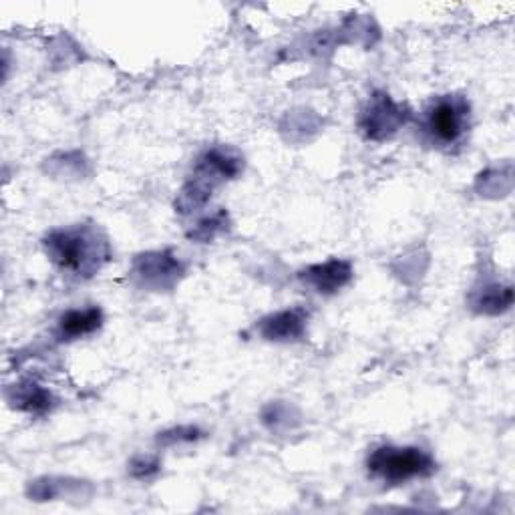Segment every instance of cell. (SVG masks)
I'll return each instance as SVG.
<instances>
[{
    "label": "cell",
    "mask_w": 515,
    "mask_h": 515,
    "mask_svg": "<svg viewBox=\"0 0 515 515\" xmlns=\"http://www.w3.org/2000/svg\"><path fill=\"white\" fill-rule=\"evenodd\" d=\"M45 248L55 266L75 278H91L109 260L107 240L89 226L51 232Z\"/></svg>",
    "instance_id": "1"
},
{
    "label": "cell",
    "mask_w": 515,
    "mask_h": 515,
    "mask_svg": "<svg viewBox=\"0 0 515 515\" xmlns=\"http://www.w3.org/2000/svg\"><path fill=\"white\" fill-rule=\"evenodd\" d=\"M367 467L373 477L389 485H399L431 475L435 461L419 447H379L369 455Z\"/></svg>",
    "instance_id": "2"
},
{
    "label": "cell",
    "mask_w": 515,
    "mask_h": 515,
    "mask_svg": "<svg viewBox=\"0 0 515 515\" xmlns=\"http://www.w3.org/2000/svg\"><path fill=\"white\" fill-rule=\"evenodd\" d=\"M469 127V103L463 97L447 95L437 99L425 119V129L437 145H455Z\"/></svg>",
    "instance_id": "3"
},
{
    "label": "cell",
    "mask_w": 515,
    "mask_h": 515,
    "mask_svg": "<svg viewBox=\"0 0 515 515\" xmlns=\"http://www.w3.org/2000/svg\"><path fill=\"white\" fill-rule=\"evenodd\" d=\"M405 123V115L399 105H395L389 95H375L369 109L363 113L361 127L371 139H385Z\"/></svg>",
    "instance_id": "4"
},
{
    "label": "cell",
    "mask_w": 515,
    "mask_h": 515,
    "mask_svg": "<svg viewBox=\"0 0 515 515\" xmlns=\"http://www.w3.org/2000/svg\"><path fill=\"white\" fill-rule=\"evenodd\" d=\"M351 266L347 262H326L302 272V280L320 294H332L351 280Z\"/></svg>",
    "instance_id": "5"
},
{
    "label": "cell",
    "mask_w": 515,
    "mask_h": 515,
    "mask_svg": "<svg viewBox=\"0 0 515 515\" xmlns=\"http://www.w3.org/2000/svg\"><path fill=\"white\" fill-rule=\"evenodd\" d=\"M306 314L302 310H284L274 316H268L260 324V332L268 340H294L304 332Z\"/></svg>",
    "instance_id": "6"
},
{
    "label": "cell",
    "mask_w": 515,
    "mask_h": 515,
    "mask_svg": "<svg viewBox=\"0 0 515 515\" xmlns=\"http://www.w3.org/2000/svg\"><path fill=\"white\" fill-rule=\"evenodd\" d=\"M103 324L101 308H85V310H69L59 318V336L61 340H75L95 332Z\"/></svg>",
    "instance_id": "7"
},
{
    "label": "cell",
    "mask_w": 515,
    "mask_h": 515,
    "mask_svg": "<svg viewBox=\"0 0 515 515\" xmlns=\"http://www.w3.org/2000/svg\"><path fill=\"white\" fill-rule=\"evenodd\" d=\"M19 403L23 409H27L31 413H39V411H47L51 407V395L45 389L31 385L21 393Z\"/></svg>",
    "instance_id": "8"
}]
</instances>
